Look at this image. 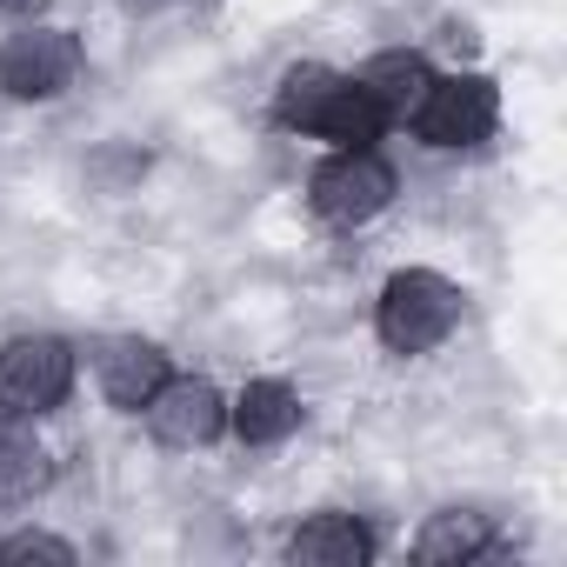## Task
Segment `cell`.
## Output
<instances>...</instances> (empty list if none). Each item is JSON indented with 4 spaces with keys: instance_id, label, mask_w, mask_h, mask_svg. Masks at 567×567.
Masks as SVG:
<instances>
[{
    "instance_id": "6da1fadb",
    "label": "cell",
    "mask_w": 567,
    "mask_h": 567,
    "mask_svg": "<svg viewBox=\"0 0 567 567\" xmlns=\"http://www.w3.org/2000/svg\"><path fill=\"white\" fill-rule=\"evenodd\" d=\"M274 121L288 134H308V141H328V147H381V134L394 127L361 87L354 74L328 68V61H295L274 87Z\"/></svg>"
},
{
    "instance_id": "7a4b0ae2",
    "label": "cell",
    "mask_w": 567,
    "mask_h": 567,
    "mask_svg": "<svg viewBox=\"0 0 567 567\" xmlns=\"http://www.w3.org/2000/svg\"><path fill=\"white\" fill-rule=\"evenodd\" d=\"M461 315H467L461 280H447L441 267H401L388 274V288L374 301V341L401 361H421L461 328Z\"/></svg>"
},
{
    "instance_id": "3957f363",
    "label": "cell",
    "mask_w": 567,
    "mask_h": 567,
    "mask_svg": "<svg viewBox=\"0 0 567 567\" xmlns=\"http://www.w3.org/2000/svg\"><path fill=\"white\" fill-rule=\"evenodd\" d=\"M401 174L381 147H328V161L308 174V207L328 227H368L394 207Z\"/></svg>"
},
{
    "instance_id": "277c9868",
    "label": "cell",
    "mask_w": 567,
    "mask_h": 567,
    "mask_svg": "<svg viewBox=\"0 0 567 567\" xmlns=\"http://www.w3.org/2000/svg\"><path fill=\"white\" fill-rule=\"evenodd\" d=\"M87 68V48L74 28H54V21H21L8 41H0V94L8 101H61Z\"/></svg>"
},
{
    "instance_id": "5b68a950",
    "label": "cell",
    "mask_w": 567,
    "mask_h": 567,
    "mask_svg": "<svg viewBox=\"0 0 567 567\" xmlns=\"http://www.w3.org/2000/svg\"><path fill=\"white\" fill-rule=\"evenodd\" d=\"M408 121H414V134H421L434 154H467V147L494 141V127H501V87H494L487 74H474V68L434 74L427 94H421V107H414Z\"/></svg>"
},
{
    "instance_id": "8992f818",
    "label": "cell",
    "mask_w": 567,
    "mask_h": 567,
    "mask_svg": "<svg viewBox=\"0 0 567 567\" xmlns=\"http://www.w3.org/2000/svg\"><path fill=\"white\" fill-rule=\"evenodd\" d=\"M74 374H81V354L61 334H14L0 348V414L41 421V414L68 408Z\"/></svg>"
},
{
    "instance_id": "52a82bcc",
    "label": "cell",
    "mask_w": 567,
    "mask_h": 567,
    "mask_svg": "<svg viewBox=\"0 0 567 567\" xmlns=\"http://www.w3.org/2000/svg\"><path fill=\"white\" fill-rule=\"evenodd\" d=\"M141 421L167 454H194V447H214L227 434V394L200 374H167L154 388V401L141 408Z\"/></svg>"
},
{
    "instance_id": "ba28073f",
    "label": "cell",
    "mask_w": 567,
    "mask_h": 567,
    "mask_svg": "<svg viewBox=\"0 0 567 567\" xmlns=\"http://www.w3.org/2000/svg\"><path fill=\"white\" fill-rule=\"evenodd\" d=\"M87 361H94V388H101L107 408H121V414H141V408L154 401V388L174 374V368H167V348L147 341V334H101V341L87 348Z\"/></svg>"
},
{
    "instance_id": "9c48e42d",
    "label": "cell",
    "mask_w": 567,
    "mask_h": 567,
    "mask_svg": "<svg viewBox=\"0 0 567 567\" xmlns=\"http://www.w3.org/2000/svg\"><path fill=\"white\" fill-rule=\"evenodd\" d=\"M308 421L301 408V388L295 381H280V374H254L234 401H227V434L240 447H280V441H295Z\"/></svg>"
},
{
    "instance_id": "30bf717a",
    "label": "cell",
    "mask_w": 567,
    "mask_h": 567,
    "mask_svg": "<svg viewBox=\"0 0 567 567\" xmlns=\"http://www.w3.org/2000/svg\"><path fill=\"white\" fill-rule=\"evenodd\" d=\"M374 554H381L374 527L361 514H348V507H321V514H308L288 534V560L295 567H368Z\"/></svg>"
},
{
    "instance_id": "8fae6325",
    "label": "cell",
    "mask_w": 567,
    "mask_h": 567,
    "mask_svg": "<svg viewBox=\"0 0 567 567\" xmlns=\"http://www.w3.org/2000/svg\"><path fill=\"white\" fill-rule=\"evenodd\" d=\"M427 81H434V61H427L421 48H381V54H368V61L354 68V87H361L388 121H408V114L421 107Z\"/></svg>"
},
{
    "instance_id": "7c38bea8",
    "label": "cell",
    "mask_w": 567,
    "mask_h": 567,
    "mask_svg": "<svg viewBox=\"0 0 567 567\" xmlns=\"http://www.w3.org/2000/svg\"><path fill=\"white\" fill-rule=\"evenodd\" d=\"M487 554H494V520L474 514V507H441L414 534V560H434V567H467V560H487Z\"/></svg>"
},
{
    "instance_id": "4fadbf2b",
    "label": "cell",
    "mask_w": 567,
    "mask_h": 567,
    "mask_svg": "<svg viewBox=\"0 0 567 567\" xmlns=\"http://www.w3.org/2000/svg\"><path fill=\"white\" fill-rule=\"evenodd\" d=\"M54 481V467H48V447L8 414L0 421V507H21V501H34L41 487Z\"/></svg>"
},
{
    "instance_id": "5bb4252c",
    "label": "cell",
    "mask_w": 567,
    "mask_h": 567,
    "mask_svg": "<svg viewBox=\"0 0 567 567\" xmlns=\"http://www.w3.org/2000/svg\"><path fill=\"white\" fill-rule=\"evenodd\" d=\"M28 560L74 567V560H81V547H74V540H61V534H48V527H21V534L0 540V567H28Z\"/></svg>"
},
{
    "instance_id": "9a60e30c",
    "label": "cell",
    "mask_w": 567,
    "mask_h": 567,
    "mask_svg": "<svg viewBox=\"0 0 567 567\" xmlns=\"http://www.w3.org/2000/svg\"><path fill=\"white\" fill-rule=\"evenodd\" d=\"M48 8V0H0V14H14V21H34Z\"/></svg>"
}]
</instances>
